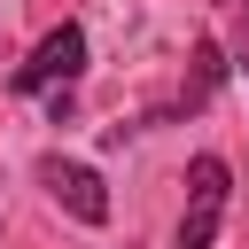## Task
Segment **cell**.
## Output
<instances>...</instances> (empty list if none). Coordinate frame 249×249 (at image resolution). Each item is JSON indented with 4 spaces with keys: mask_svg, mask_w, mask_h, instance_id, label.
<instances>
[{
    "mask_svg": "<svg viewBox=\"0 0 249 249\" xmlns=\"http://www.w3.org/2000/svg\"><path fill=\"white\" fill-rule=\"evenodd\" d=\"M233 70L249 78V0H233Z\"/></svg>",
    "mask_w": 249,
    "mask_h": 249,
    "instance_id": "cell-4",
    "label": "cell"
},
{
    "mask_svg": "<svg viewBox=\"0 0 249 249\" xmlns=\"http://www.w3.org/2000/svg\"><path fill=\"white\" fill-rule=\"evenodd\" d=\"M39 187H47L78 226H101V218H109V187H101V171H86V163H70V156H39Z\"/></svg>",
    "mask_w": 249,
    "mask_h": 249,
    "instance_id": "cell-3",
    "label": "cell"
},
{
    "mask_svg": "<svg viewBox=\"0 0 249 249\" xmlns=\"http://www.w3.org/2000/svg\"><path fill=\"white\" fill-rule=\"evenodd\" d=\"M226 187H233L226 156H195V163H187V218H179V249H210V241H218V226H226Z\"/></svg>",
    "mask_w": 249,
    "mask_h": 249,
    "instance_id": "cell-2",
    "label": "cell"
},
{
    "mask_svg": "<svg viewBox=\"0 0 249 249\" xmlns=\"http://www.w3.org/2000/svg\"><path fill=\"white\" fill-rule=\"evenodd\" d=\"M78 70H86V31H78V23H54V31L31 47V62L16 70V93H47L54 117H62V93L78 86Z\"/></svg>",
    "mask_w": 249,
    "mask_h": 249,
    "instance_id": "cell-1",
    "label": "cell"
}]
</instances>
